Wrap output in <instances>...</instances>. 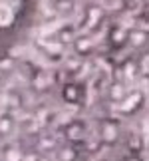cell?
I'll use <instances>...</instances> for the list:
<instances>
[{"label":"cell","instance_id":"6da1fadb","mask_svg":"<svg viewBox=\"0 0 149 161\" xmlns=\"http://www.w3.org/2000/svg\"><path fill=\"white\" fill-rule=\"evenodd\" d=\"M80 90H82V88H80V86L78 84H68L66 86V90H64V97H66V100L68 102H70V97H74V100L72 102H78L80 100Z\"/></svg>","mask_w":149,"mask_h":161}]
</instances>
